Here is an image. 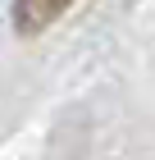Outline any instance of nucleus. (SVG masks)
Here are the masks:
<instances>
[{
	"label": "nucleus",
	"mask_w": 155,
	"mask_h": 160,
	"mask_svg": "<svg viewBox=\"0 0 155 160\" xmlns=\"http://www.w3.org/2000/svg\"><path fill=\"white\" fill-rule=\"evenodd\" d=\"M69 5L73 0H14V28H18L23 37H36V32L50 28Z\"/></svg>",
	"instance_id": "obj_1"
}]
</instances>
